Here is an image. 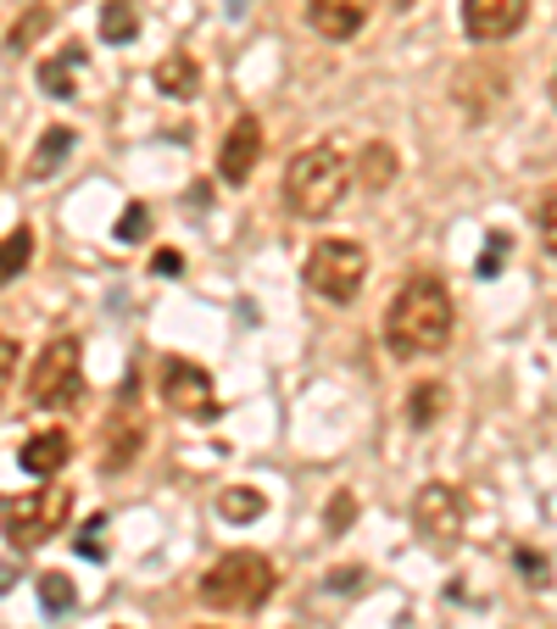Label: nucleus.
I'll list each match as a JSON object with an SVG mask.
<instances>
[{
  "label": "nucleus",
  "mask_w": 557,
  "mask_h": 629,
  "mask_svg": "<svg viewBox=\"0 0 557 629\" xmlns=\"http://www.w3.org/2000/svg\"><path fill=\"white\" fill-rule=\"evenodd\" d=\"M451 289L441 273H412L385 307V346L396 357H435L451 341Z\"/></svg>",
  "instance_id": "obj_1"
},
{
  "label": "nucleus",
  "mask_w": 557,
  "mask_h": 629,
  "mask_svg": "<svg viewBox=\"0 0 557 629\" xmlns=\"http://www.w3.org/2000/svg\"><path fill=\"white\" fill-rule=\"evenodd\" d=\"M346 189H351V162L335 139L307 145V151H296L290 168H285V201H290L296 218H330Z\"/></svg>",
  "instance_id": "obj_2"
},
{
  "label": "nucleus",
  "mask_w": 557,
  "mask_h": 629,
  "mask_svg": "<svg viewBox=\"0 0 557 629\" xmlns=\"http://www.w3.org/2000/svg\"><path fill=\"white\" fill-rule=\"evenodd\" d=\"M278 585V574L262 552H223L207 574H201V602L218 613H257Z\"/></svg>",
  "instance_id": "obj_3"
},
{
  "label": "nucleus",
  "mask_w": 557,
  "mask_h": 629,
  "mask_svg": "<svg viewBox=\"0 0 557 629\" xmlns=\"http://www.w3.org/2000/svg\"><path fill=\"white\" fill-rule=\"evenodd\" d=\"M73 513V491L45 485V491H23V496H0V535L12 541V552H34L39 541H51Z\"/></svg>",
  "instance_id": "obj_4"
},
{
  "label": "nucleus",
  "mask_w": 557,
  "mask_h": 629,
  "mask_svg": "<svg viewBox=\"0 0 557 629\" xmlns=\"http://www.w3.org/2000/svg\"><path fill=\"white\" fill-rule=\"evenodd\" d=\"M307 284L318 289L323 301H357V289L368 279V251L357 246V239H318V246L307 251Z\"/></svg>",
  "instance_id": "obj_5"
},
{
  "label": "nucleus",
  "mask_w": 557,
  "mask_h": 629,
  "mask_svg": "<svg viewBox=\"0 0 557 629\" xmlns=\"http://www.w3.org/2000/svg\"><path fill=\"white\" fill-rule=\"evenodd\" d=\"M84 346L73 341V334H62V341H51L39 357H34V373H28V402L34 407H67L78 396V362Z\"/></svg>",
  "instance_id": "obj_6"
},
{
  "label": "nucleus",
  "mask_w": 557,
  "mask_h": 629,
  "mask_svg": "<svg viewBox=\"0 0 557 629\" xmlns=\"http://www.w3.org/2000/svg\"><path fill=\"white\" fill-rule=\"evenodd\" d=\"M162 402L178 412V418H196V423H212L218 418V384L207 368L196 362H184V357H168L162 362Z\"/></svg>",
  "instance_id": "obj_7"
},
{
  "label": "nucleus",
  "mask_w": 557,
  "mask_h": 629,
  "mask_svg": "<svg viewBox=\"0 0 557 629\" xmlns=\"http://www.w3.org/2000/svg\"><path fill=\"white\" fill-rule=\"evenodd\" d=\"M462 518H469V507H462V491H457V485H446V479L424 485V491H418V502H412V523H418V535L435 541V546H446V541H457V535H462Z\"/></svg>",
  "instance_id": "obj_8"
},
{
  "label": "nucleus",
  "mask_w": 557,
  "mask_h": 629,
  "mask_svg": "<svg viewBox=\"0 0 557 629\" xmlns=\"http://www.w3.org/2000/svg\"><path fill=\"white\" fill-rule=\"evenodd\" d=\"M530 17V0H462V28L480 45H496L507 34H519Z\"/></svg>",
  "instance_id": "obj_9"
},
{
  "label": "nucleus",
  "mask_w": 557,
  "mask_h": 629,
  "mask_svg": "<svg viewBox=\"0 0 557 629\" xmlns=\"http://www.w3.org/2000/svg\"><path fill=\"white\" fill-rule=\"evenodd\" d=\"M257 157H262V123L251 112H240L235 128H228L223 145H218V178L223 184H246L251 168H257Z\"/></svg>",
  "instance_id": "obj_10"
},
{
  "label": "nucleus",
  "mask_w": 557,
  "mask_h": 629,
  "mask_svg": "<svg viewBox=\"0 0 557 629\" xmlns=\"http://www.w3.org/2000/svg\"><path fill=\"white\" fill-rule=\"evenodd\" d=\"M380 0H307V17L323 39H357Z\"/></svg>",
  "instance_id": "obj_11"
},
{
  "label": "nucleus",
  "mask_w": 557,
  "mask_h": 629,
  "mask_svg": "<svg viewBox=\"0 0 557 629\" xmlns=\"http://www.w3.org/2000/svg\"><path fill=\"white\" fill-rule=\"evenodd\" d=\"M67 457H73V434H67V429L28 434V441H23V452H17V462H23L34 479H57V473L67 468Z\"/></svg>",
  "instance_id": "obj_12"
},
{
  "label": "nucleus",
  "mask_w": 557,
  "mask_h": 629,
  "mask_svg": "<svg viewBox=\"0 0 557 629\" xmlns=\"http://www.w3.org/2000/svg\"><path fill=\"white\" fill-rule=\"evenodd\" d=\"M139 441H146V423H139L128 407H117V418H112V429H107V452H101L107 473L128 468V462L139 457Z\"/></svg>",
  "instance_id": "obj_13"
},
{
  "label": "nucleus",
  "mask_w": 557,
  "mask_h": 629,
  "mask_svg": "<svg viewBox=\"0 0 557 629\" xmlns=\"http://www.w3.org/2000/svg\"><path fill=\"white\" fill-rule=\"evenodd\" d=\"M84 45H67V51H57V57H45L39 62V89L45 95H51V101H73V95H78V84H73V73L84 67Z\"/></svg>",
  "instance_id": "obj_14"
},
{
  "label": "nucleus",
  "mask_w": 557,
  "mask_h": 629,
  "mask_svg": "<svg viewBox=\"0 0 557 629\" xmlns=\"http://www.w3.org/2000/svg\"><path fill=\"white\" fill-rule=\"evenodd\" d=\"M157 89L173 95V101H196V95H201V67H196V57H184V51L162 57V62H157Z\"/></svg>",
  "instance_id": "obj_15"
},
{
  "label": "nucleus",
  "mask_w": 557,
  "mask_h": 629,
  "mask_svg": "<svg viewBox=\"0 0 557 629\" xmlns=\"http://www.w3.org/2000/svg\"><path fill=\"white\" fill-rule=\"evenodd\" d=\"M67 151H73V128H67V123L45 128L39 145H34V157H28V178H51V173L67 162Z\"/></svg>",
  "instance_id": "obj_16"
},
{
  "label": "nucleus",
  "mask_w": 557,
  "mask_h": 629,
  "mask_svg": "<svg viewBox=\"0 0 557 629\" xmlns=\"http://www.w3.org/2000/svg\"><path fill=\"white\" fill-rule=\"evenodd\" d=\"M396 173H401V162H396V151H391L385 139H374V145H362V151H357V178L368 189H385Z\"/></svg>",
  "instance_id": "obj_17"
},
{
  "label": "nucleus",
  "mask_w": 557,
  "mask_h": 629,
  "mask_svg": "<svg viewBox=\"0 0 557 629\" xmlns=\"http://www.w3.org/2000/svg\"><path fill=\"white\" fill-rule=\"evenodd\" d=\"M28 262H34V229H12L7 239H0V289H7Z\"/></svg>",
  "instance_id": "obj_18"
},
{
  "label": "nucleus",
  "mask_w": 557,
  "mask_h": 629,
  "mask_svg": "<svg viewBox=\"0 0 557 629\" xmlns=\"http://www.w3.org/2000/svg\"><path fill=\"white\" fill-rule=\"evenodd\" d=\"M134 34H139L134 0H107V7H101V39L107 45H134Z\"/></svg>",
  "instance_id": "obj_19"
},
{
  "label": "nucleus",
  "mask_w": 557,
  "mask_h": 629,
  "mask_svg": "<svg viewBox=\"0 0 557 629\" xmlns=\"http://www.w3.org/2000/svg\"><path fill=\"white\" fill-rule=\"evenodd\" d=\"M262 507H268V496H262L257 485H228V491L218 496V513H223L228 523H251V518H262Z\"/></svg>",
  "instance_id": "obj_20"
},
{
  "label": "nucleus",
  "mask_w": 557,
  "mask_h": 629,
  "mask_svg": "<svg viewBox=\"0 0 557 629\" xmlns=\"http://www.w3.org/2000/svg\"><path fill=\"white\" fill-rule=\"evenodd\" d=\"M51 23H57V12H51V7H28V12L17 17V28L7 34V51H12V57L34 51V39H39L45 28H51Z\"/></svg>",
  "instance_id": "obj_21"
},
{
  "label": "nucleus",
  "mask_w": 557,
  "mask_h": 629,
  "mask_svg": "<svg viewBox=\"0 0 557 629\" xmlns=\"http://www.w3.org/2000/svg\"><path fill=\"white\" fill-rule=\"evenodd\" d=\"M73 602H78L73 579H67L62 568H45V574H39V607H45V613H73Z\"/></svg>",
  "instance_id": "obj_22"
},
{
  "label": "nucleus",
  "mask_w": 557,
  "mask_h": 629,
  "mask_svg": "<svg viewBox=\"0 0 557 629\" xmlns=\"http://www.w3.org/2000/svg\"><path fill=\"white\" fill-rule=\"evenodd\" d=\"M441 407H446V384H418V391H412V402H407V423L412 429H430L435 418H441Z\"/></svg>",
  "instance_id": "obj_23"
},
{
  "label": "nucleus",
  "mask_w": 557,
  "mask_h": 629,
  "mask_svg": "<svg viewBox=\"0 0 557 629\" xmlns=\"http://www.w3.org/2000/svg\"><path fill=\"white\" fill-rule=\"evenodd\" d=\"M112 234L123 239V246H134V239H146V234H151V207H139V201H128Z\"/></svg>",
  "instance_id": "obj_24"
},
{
  "label": "nucleus",
  "mask_w": 557,
  "mask_h": 629,
  "mask_svg": "<svg viewBox=\"0 0 557 629\" xmlns=\"http://www.w3.org/2000/svg\"><path fill=\"white\" fill-rule=\"evenodd\" d=\"M101 535H107V518H89V523H84V535L73 541V546H78V557L101 563V557H107V541H101Z\"/></svg>",
  "instance_id": "obj_25"
},
{
  "label": "nucleus",
  "mask_w": 557,
  "mask_h": 629,
  "mask_svg": "<svg viewBox=\"0 0 557 629\" xmlns=\"http://www.w3.org/2000/svg\"><path fill=\"white\" fill-rule=\"evenodd\" d=\"M17 357H23V346L12 341V334H0V396H7L12 379H17Z\"/></svg>",
  "instance_id": "obj_26"
},
{
  "label": "nucleus",
  "mask_w": 557,
  "mask_h": 629,
  "mask_svg": "<svg viewBox=\"0 0 557 629\" xmlns=\"http://www.w3.org/2000/svg\"><path fill=\"white\" fill-rule=\"evenodd\" d=\"M502 262H507V234H491V239H485V251H480V279H496Z\"/></svg>",
  "instance_id": "obj_27"
},
{
  "label": "nucleus",
  "mask_w": 557,
  "mask_h": 629,
  "mask_svg": "<svg viewBox=\"0 0 557 629\" xmlns=\"http://www.w3.org/2000/svg\"><path fill=\"white\" fill-rule=\"evenodd\" d=\"M513 557H519V568L530 574V585H552V563H546L541 552H530V546H519Z\"/></svg>",
  "instance_id": "obj_28"
},
{
  "label": "nucleus",
  "mask_w": 557,
  "mask_h": 629,
  "mask_svg": "<svg viewBox=\"0 0 557 629\" xmlns=\"http://www.w3.org/2000/svg\"><path fill=\"white\" fill-rule=\"evenodd\" d=\"M535 223H541V246H546V251L557 257V196H552V201L541 207V218H535Z\"/></svg>",
  "instance_id": "obj_29"
},
{
  "label": "nucleus",
  "mask_w": 557,
  "mask_h": 629,
  "mask_svg": "<svg viewBox=\"0 0 557 629\" xmlns=\"http://www.w3.org/2000/svg\"><path fill=\"white\" fill-rule=\"evenodd\" d=\"M351 513H357V502H351V496H346V491H341V496H335V502H330V529H335V535H341V529H346V523H351Z\"/></svg>",
  "instance_id": "obj_30"
},
{
  "label": "nucleus",
  "mask_w": 557,
  "mask_h": 629,
  "mask_svg": "<svg viewBox=\"0 0 557 629\" xmlns=\"http://www.w3.org/2000/svg\"><path fill=\"white\" fill-rule=\"evenodd\" d=\"M151 273H157V279H178V273H184V257H178V251H157Z\"/></svg>",
  "instance_id": "obj_31"
},
{
  "label": "nucleus",
  "mask_w": 557,
  "mask_h": 629,
  "mask_svg": "<svg viewBox=\"0 0 557 629\" xmlns=\"http://www.w3.org/2000/svg\"><path fill=\"white\" fill-rule=\"evenodd\" d=\"M330 585H335V591H357V585H362V568H335Z\"/></svg>",
  "instance_id": "obj_32"
},
{
  "label": "nucleus",
  "mask_w": 557,
  "mask_h": 629,
  "mask_svg": "<svg viewBox=\"0 0 557 629\" xmlns=\"http://www.w3.org/2000/svg\"><path fill=\"white\" fill-rule=\"evenodd\" d=\"M0 178H7V145H0Z\"/></svg>",
  "instance_id": "obj_33"
},
{
  "label": "nucleus",
  "mask_w": 557,
  "mask_h": 629,
  "mask_svg": "<svg viewBox=\"0 0 557 629\" xmlns=\"http://www.w3.org/2000/svg\"><path fill=\"white\" fill-rule=\"evenodd\" d=\"M552 101H557V78H552Z\"/></svg>",
  "instance_id": "obj_34"
}]
</instances>
